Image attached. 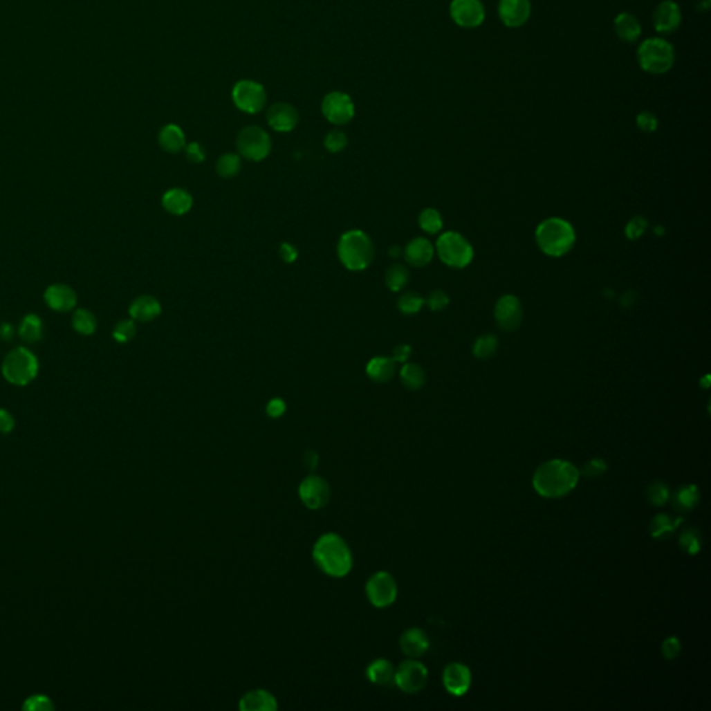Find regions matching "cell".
Returning a JSON list of instances; mask_svg holds the SVG:
<instances>
[{"mask_svg":"<svg viewBox=\"0 0 711 711\" xmlns=\"http://www.w3.org/2000/svg\"><path fill=\"white\" fill-rule=\"evenodd\" d=\"M580 470L566 460H551L538 467L533 474L532 485L538 495L546 499H559L577 486Z\"/></svg>","mask_w":711,"mask_h":711,"instance_id":"1","label":"cell"},{"mask_svg":"<svg viewBox=\"0 0 711 711\" xmlns=\"http://www.w3.org/2000/svg\"><path fill=\"white\" fill-rule=\"evenodd\" d=\"M313 557L320 570L335 578L347 575L353 566L350 548L336 533H325L320 537L314 545Z\"/></svg>","mask_w":711,"mask_h":711,"instance_id":"2","label":"cell"},{"mask_svg":"<svg viewBox=\"0 0 711 711\" xmlns=\"http://www.w3.org/2000/svg\"><path fill=\"white\" fill-rule=\"evenodd\" d=\"M374 255V243L364 231L351 230L339 239L338 256L349 271L366 270L373 263Z\"/></svg>","mask_w":711,"mask_h":711,"instance_id":"3","label":"cell"},{"mask_svg":"<svg viewBox=\"0 0 711 711\" xmlns=\"http://www.w3.org/2000/svg\"><path fill=\"white\" fill-rule=\"evenodd\" d=\"M537 243L545 255L560 257L573 249L575 231L570 223L562 219H548L537 228Z\"/></svg>","mask_w":711,"mask_h":711,"instance_id":"4","label":"cell"},{"mask_svg":"<svg viewBox=\"0 0 711 711\" xmlns=\"http://www.w3.org/2000/svg\"><path fill=\"white\" fill-rule=\"evenodd\" d=\"M39 373V363L37 356L27 347H17L12 350L2 363V374L5 380L16 387H26L31 384Z\"/></svg>","mask_w":711,"mask_h":711,"instance_id":"5","label":"cell"},{"mask_svg":"<svg viewBox=\"0 0 711 711\" xmlns=\"http://www.w3.org/2000/svg\"><path fill=\"white\" fill-rule=\"evenodd\" d=\"M638 62L643 71L649 74H664L671 70L675 62L674 48L661 38H650L640 44Z\"/></svg>","mask_w":711,"mask_h":711,"instance_id":"6","label":"cell"},{"mask_svg":"<svg viewBox=\"0 0 711 711\" xmlns=\"http://www.w3.org/2000/svg\"><path fill=\"white\" fill-rule=\"evenodd\" d=\"M436 250L441 260L453 268L467 267L474 257L470 242L457 232L443 234L436 242Z\"/></svg>","mask_w":711,"mask_h":711,"instance_id":"7","label":"cell"},{"mask_svg":"<svg viewBox=\"0 0 711 711\" xmlns=\"http://www.w3.org/2000/svg\"><path fill=\"white\" fill-rule=\"evenodd\" d=\"M271 138L266 129L257 125H249L239 131L237 136V149L242 157L250 161H261L271 151Z\"/></svg>","mask_w":711,"mask_h":711,"instance_id":"8","label":"cell"},{"mask_svg":"<svg viewBox=\"0 0 711 711\" xmlns=\"http://www.w3.org/2000/svg\"><path fill=\"white\" fill-rule=\"evenodd\" d=\"M232 100L241 111L256 114L264 109L267 93L261 84L252 80H242L232 88Z\"/></svg>","mask_w":711,"mask_h":711,"instance_id":"9","label":"cell"},{"mask_svg":"<svg viewBox=\"0 0 711 711\" xmlns=\"http://www.w3.org/2000/svg\"><path fill=\"white\" fill-rule=\"evenodd\" d=\"M366 593L370 603L376 607H388L396 600L398 584L389 573L380 571L367 581Z\"/></svg>","mask_w":711,"mask_h":711,"instance_id":"10","label":"cell"},{"mask_svg":"<svg viewBox=\"0 0 711 711\" xmlns=\"http://www.w3.org/2000/svg\"><path fill=\"white\" fill-rule=\"evenodd\" d=\"M321 111L331 124L344 125L354 117V103L349 95L333 91L324 96Z\"/></svg>","mask_w":711,"mask_h":711,"instance_id":"11","label":"cell"},{"mask_svg":"<svg viewBox=\"0 0 711 711\" xmlns=\"http://www.w3.org/2000/svg\"><path fill=\"white\" fill-rule=\"evenodd\" d=\"M428 682V670L414 658L403 661L395 670V683L406 693H417L425 687Z\"/></svg>","mask_w":711,"mask_h":711,"instance_id":"12","label":"cell"},{"mask_svg":"<svg viewBox=\"0 0 711 711\" xmlns=\"http://www.w3.org/2000/svg\"><path fill=\"white\" fill-rule=\"evenodd\" d=\"M299 496L307 508L318 510L328 504L331 499V488L324 478L311 475L300 483Z\"/></svg>","mask_w":711,"mask_h":711,"instance_id":"13","label":"cell"},{"mask_svg":"<svg viewBox=\"0 0 711 711\" xmlns=\"http://www.w3.org/2000/svg\"><path fill=\"white\" fill-rule=\"evenodd\" d=\"M453 21L463 28H475L482 24L485 10L479 0H453L450 5Z\"/></svg>","mask_w":711,"mask_h":711,"instance_id":"14","label":"cell"},{"mask_svg":"<svg viewBox=\"0 0 711 711\" xmlns=\"http://www.w3.org/2000/svg\"><path fill=\"white\" fill-rule=\"evenodd\" d=\"M495 318L503 331H515L522 322L521 302L513 295L501 296L495 307Z\"/></svg>","mask_w":711,"mask_h":711,"instance_id":"15","label":"cell"},{"mask_svg":"<svg viewBox=\"0 0 711 711\" xmlns=\"http://www.w3.org/2000/svg\"><path fill=\"white\" fill-rule=\"evenodd\" d=\"M267 122L277 132H290L299 122V113L292 104L278 102L268 109Z\"/></svg>","mask_w":711,"mask_h":711,"instance_id":"16","label":"cell"},{"mask_svg":"<svg viewBox=\"0 0 711 711\" xmlns=\"http://www.w3.org/2000/svg\"><path fill=\"white\" fill-rule=\"evenodd\" d=\"M499 16L503 24L510 28L524 26L530 16L529 0H500Z\"/></svg>","mask_w":711,"mask_h":711,"instance_id":"17","label":"cell"},{"mask_svg":"<svg viewBox=\"0 0 711 711\" xmlns=\"http://www.w3.org/2000/svg\"><path fill=\"white\" fill-rule=\"evenodd\" d=\"M443 685L453 696H463L471 686V671L461 663H452L443 671Z\"/></svg>","mask_w":711,"mask_h":711,"instance_id":"18","label":"cell"},{"mask_svg":"<svg viewBox=\"0 0 711 711\" xmlns=\"http://www.w3.org/2000/svg\"><path fill=\"white\" fill-rule=\"evenodd\" d=\"M45 302L46 304L59 313H66L74 310L78 302L75 290L64 284H53L45 290Z\"/></svg>","mask_w":711,"mask_h":711,"instance_id":"19","label":"cell"},{"mask_svg":"<svg viewBox=\"0 0 711 711\" xmlns=\"http://www.w3.org/2000/svg\"><path fill=\"white\" fill-rule=\"evenodd\" d=\"M681 20L682 16L679 6L675 2H672V0H663V2L656 8L653 15L654 28L661 34L674 33L679 27Z\"/></svg>","mask_w":711,"mask_h":711,"instance_id":"20","label":"cell"},{"mask_svg":"<svg viewBox=\"0 0 711 711\" xmlns=\"http://www.w3.org/2000/svg\"><path fill=\"white\" fill-rule=\"evenodd\" d=\"M161 205L164 210L172 216H184L192 209L194 199L187 190L172 188L163 195Z\"/></svg>","mask_w":711,"mask_h":711,"instance_id":"21","label":"cell"},{"mask_svg":"<svg viewBox=\"0 0 711 711\" xmlns=\"http://www.w3.org/2000/svg\"><path fill=\"white\" fill-rule=\"evenodd\" d=\"M161 314L160 302L151 295L138 296L129 306V315L133 321L149 322Z\"/></svg>","mask_w":711,"mask_h":711,"instance_id":"22","label":"cell"},{"mask_svg":"<svg viewBox=\"0 0 711 711\" xmlns=\"http://www.w3.org/2000/svg\"><path fill=\"white\" fill-rule=\"evenodd\" d=\"M402 652L410 657L417 658L421 657L430 647V639L427 634L420 628H410L405 631L399 640Z\"/></svg>","mask_w":711,"mask_h":711,"instance_id":"23","label":"cell"},{"mask_svg":"<svg viewBox=\"0 0 711 711\" xmlns=\"http://www.w3.org/2000/svg\"><path fill=\"white\" fill-rule=\"evenodd\" d=\"M239 708L243 711H275L278 703L273 693L264 689H255L242 696Z\"/></svg>","mask_w":711,"mask_h":711,"instance_id":"24","label":"cell"},{"mask_svg":"<svg viewBox=\"0 0 711 711\" xmlns=\"http://www.w3.org/2000/svg\"><path fill=\"white\" fill-rule=\"evenodd\" d=\"M434 257V246L425 238L412 239L405 249V259L413 267H424Z\"/></svg>","mask_w":711,"mask_h":711,"instance_id":"25","label":"cell"},{"mask_svg":"<svg viewBox=\"0 0 711 711\" xmlns=\"http://www.w3.org/2000/svg\"><path fill=\"white\" fill-rule=\"evenodd\" d=\"M366 373L369 378L376 384H387L396 374V362L391 358L377 356L371 359L366 367Z\"/></svg>","mask_w":711,"mask_h":711,"instance_id":"26","label":"cell"},{"mask_svg":"<svg viewBox=\"0 0 711 711\" xmlns=\"http://www.w3.org/2000/svg\"><path fill=\"white\" fill-rule=\"evenodd\" d=\"M158 145L167 153H180L187 146L185 133L178 125L167 124L158 132Z\"/></svg>","mask_w":711,"mask_h":711,"instance_id":"27","label":"cell"},{"mask_svg":"<svg viewBox=\"0 0 711 711\" xmlns=\"http://www.w3.org/2000/svg\"><path fill=\"white\" fill-rule=\"evenodd\" d=\"M367 678L376 685H391L395 682V667L389 660L377 658L367 667Z\"/></svg>","mask_w":711,"mask_h":711,"instance_id":"28","label":"cell"},{"mask_svg":"<svg viewBox=\"0 0 711 711\" xmlns=\"http://www.w3.org/2000/svg\"><path fill=\"white\" fill-rule=\"evenodd\" d=\"M614 28L620 39L632 44L635 42L642 33L640 24L638 19L629 13H621L614 20Z\"/></svg>","mask_w":711,"mask_h":711,"instance_id":"29","label":"cell"},{"mask_svg":"<svg viewBox=\"0 0 711 711\" xmlns=\"http://www.w3.org/2000/svg\"><path fill=\"white\" fill-rule=\"evenodd\" d=\"M682 517H671L668 514H657L650 522V533L654 539L671 537L675 529L682 524Z\"/></svg>","mask_w":711,"mask_h":711,"instance_id":"30","label":"cell"},{"mask_svg":"<svg viewBox=\"0 0 711 711\" xmlns=\"http://www.w3.org/2000/svg\"><path fill=\"white\" fill-rule=\"evenodd\" d=\"M700 500V492L696 485H683L672 495L674 507L679 511H690L693 510Z\"/></svg>","mask_w":711,"mask_h":711,"instance_id":"31","label":"cell"},{"mask_svg":"<svg viewBox=\"0 0 711 711\" xmlns=\"http://www.w3.org/2000/svg\"><path fill=\"white\" fill-rule=\"evenodd\" d=\"M19 335L28 343H37L44 336V324L37 314H28L19 326Z\"/></svg>","mask_w":711,"mask_h":711,"instance_id":"32","label":"cell"},{"mask_svg":"<svg viewBox=\"0 0 711 711\" xmlns=\"http://www.w3.org/2000/svg\"><path fill=\"white\" fill-rule=\"evenodd\" d=\"M402 384L410 391H418L425 385V371L414 363H405L400 370Z\"/></svg>","mask_w":711,"mask_h":711,"instance_id":"33","label":"cell"},{"mask_svg":"<svg viewBox=\"0 0 711 711\" xmlns=\"http://www.w3.org/2000/svg\"><path fill=\"white\" fill-rule=\"evenodd\" d=\"M409 279H410L409 270L403 264H399V263L392 264L385 274V284H387L388 289L392 292L403 290L406 288V285L409 284Z\"/></svg>","mask_w":711,"mask_h":711,"instance_id":"34","label":"cell"},{"mask_svg":"<svg viewBox=\"0 0 711 711\" xmlns=\"http://www.w3.org/2000/svg\"><path fill=\"white\" fill-rule=\"evenodd\" d=\"M71 324H73V328L75 332L85 335V336L95 333V331L98 328V320H96L95 314L86 308L75 310Z\"/></svg>","mask_w":711,"mask_h":711,"instance_id":"35","label":"cell"},{"mask_svg":"<svg viewBox=\"0 0 711 711\" xmlns=\"http://www.w3.org/2000/svg\"><path fill=\"white\" fill-rule=\"evenodd\" d=\"M241 168H242L241 157H239V154H235V153H224L223 156H220V158L216 163L217 174L223 178H227V180L237 176L241 172Z\"/></svg>","mask_w":711,"mask_h":711,"instance_id":"36","label":"cell"},{"mask_svg":"<svg viewBox=\"0 0 711 711\" xmlns=\"http://www.w3.org/2000/svg\"><path fill=\"white\" fill-rule=\"evenodd\" d=\"M499 346V342H497V338L492 333H485L479 338H477L474 346H472V351H474V356L477 359H481V360H485V359H489L492 358V356L495 354L496 349Z\"/></svg>","mask_w":711,"mask_h":711,"instance_id":"37","label":"cell"},{"mask_svg":"<svg viewBox=\"0 0 711 711\" xmlns=\"http://www.w3.org/2000/svg\"><path fill=\"white\" fill-rule=\"evenodd\" d=\"M679 548L690 556H694L701 549V535L696 528H687L685 529L678 539Z\"/></svg>","mask_w":711,"mask_h":711,"instance_id":"38","label":"cell"},{"mask_svg":"<svg viewBox=\"0 0 711 711\" xmlns=\"http://www.w3.org/2000/svg\"><path fill=\"white\" fill-rule=\"evenodd\" d=\"M418 224H420L421 230L425 231L427 234H436L443 227L442 216L435 209H425V210H423L420 213V216H418Z\"/></svg>","mask_w":711,"mask_h":711,"instance_id":"39","label":"cell"},{"mask_svg":"<svg viewBox=\"0 0 711 711\" xmlns=\"http://www.w3.org/2000/svg\"><path fill=\"white\" fill-rule=\"evenodd\" d=\"M424 303H425V300L417 292H406L399 297L398 308L400 310V313H403L406 315H412V314L418 313L423 308Z\"/></svg>","mask_w":711,"mask_h":711,"instance_id":"40","label":"cell"},{"mask_svg":"<svg viewBox=\"0 0 711 711\" xmlns=\"http://www.w3.org/2000/svg\"><path fill=\"white\" fill-rule=\"evenodd\" d=\"M646 497L652 506L661 507L670 500V489L664 482L656 481L649 485L646 490Z\"/></svg>","mask_w":711,"mask_h":711,"instance_id":"41","label":"cell"},{"mask_svg":"<svg viewBox=\"0 0 711 711\" xmlns=\"http://www.w3.org/2000/svg\"><path fill=\"white\" fill-rule=\"evenodd\" d=\"M136 335V325L133 320H121L113 329V338L118 343H128Z\"/></svg>","mask_w":711,"mask_h":711,"instance_id":"42","label":"cell"},{"mask_svg":"<svg viewBox=\"0 0 711 711\" xmlns=\"http://www.w3.org/2000/svg\"><path fill=\"white\" fill-rule=\"evenodd\" d=\"M324 146L331 153H339L347 146V136L340 129H332L325 135Z\"/></svg>","mask_w":711,"mask_h":711,"instance_id":"43","label":"cell"},{"mask_svg":"<svg viewBox=\"0 0 711 711\" xmlns=\"http://www.w3.org/2000/svg\"><path fill=\"white\" fill-rule=\"evenodd\" d=\"M23 708L28 711H50L55 708V704L46 694H34L26 700Z\"/></svg>","mask_w":711,"mask_h":711,"instance_id":"44","label":"cell"},{"mask_svg":"<svg viewBox=\"0 0 711 711\" xmlns=\"http://www.w3.org/2000/svg\"><path fill=\"white\" fill-rule=\"evenodd\" d=\"M606 471H607V463L603 459H592L582 465V470L580 471V474L585 475L587 478H598V477H602Z\"/></svg>","mask_w":711,"mask_h":711,"instance_id":"45","label":"cell"},{"mask_svg":"<svg viewBox=\"0 0 711 711\" xmlns=\"http://www.w3.org/2000/svg\"><path fill=\"white\" fill-rule=\"evenodd\" d=\"M647 220L642 216H635L628 224H627V228H625V234L627 237L631 239V241H635V239H639L647 230Z\"/></svg>","mask_w":711,"mask_h":711,"instance_id":"46","label":"cell"},{"mask_svg":"<svg viewBox=\"0 0 711 711\" xmlns=\"http://www.w3.org/2000/svg\"><path fill=\"white\" fill-rule=\"evenodd\" d=\"M636 124L639 127L640 131L643 132H654L658 127V121H657V117L650 113V111H642L638 114L636 117Z\"/></svg>","mask_w":711,"mask_h":711,"instance_id":"47","label":"cell"},{"mask_svg":"<svg viewBox=\"0 0 711 711\" xmlns=\"http://www.w3.org/2000/svg\"><path fill=\"white\" fill-rule=\"evenodd\" d=\"M425 302H427L428 307L432 311H441V310L447 307L449 296L443 290H434V292L430 293V296H428V299Z\"/></svg>","mask_w":711,"mask_h":711,"instance_id":"48","label":"cell"},{"mask_svg":"<svg viewBox=\"0 0 711 711\" xmlns=\"http://www.w3.org/2000/svg\"><path fill=\"white\" fill-rule=\"evenodd\" d=\"M661 653L667 660H672L681 653V640L675 636L667 638L661 645Z\"/></svg>","mask_w":711,"mask_h":711,"instance_id":"49","label":"cell"},{"mask_svg":"<svg viewBox=\"0 0 711 711\" xmlns=\"http://www.w3.org/2000/svg\"><path fill=\"white\" fill-rule=\"evenodd\" d=\"M185 156H187L190 163L199 164V163H202L206 158V151H205V149H203V146L201 143L192 142V143L185 146Z\"/></svg>","mask_w":711,"mask_h":711,"instance_id":"50","label":"cell"},{"mask_svg":"<svg viewBox=\"0 0 711 711\" xmlns=\"http://www.w3.org/2000/svg\"><path fill=\"white\" fill-rule=\"evenodd\" d=\"M266 412H267V414H268L271 418H278V417H281V416L286 412V403H285L282 399H279V398L271 399V400L267 403Z\"/></svg>","mask_w":711,"mask_h":711,"instance_id":"51","label":"cell"},{"mask_svg":"<svg viewBox=\"0 0 711 711\" xmlns=\"http://www.w3.org/2000/svg\"><path fill=\"white\" fill-rule=\"evenodd\" d=\"M297 256H299L297 249L293 245H290L288 242H284L279 245V257L282 261L292 264L297 260Z\"/></svg>","mask_w":711,"mask_h":711,"instance_id":"52","label":"cell"},{"mask_svg":"<svg viewBox=\"0 0 711 711\" xmlns=\"http://www.w3.org/2000/svg\"><path fill=\"white\" fill-rule=\"evenodd\" d=\"M15 417L5 409H0V434H10L15 430Z\"/></svg>","mask_w":711,"mask_h":711,"instance_id":"53","label":"cell"},{"mask_svg":"<svg viewBox=\"0 0 711 711\" xmlns=\"http://www.w3.org/2000/svg\"><path fill=\"white\" fill-rule=\"evenodd\" d=\"M412 356V346L406 344V343H400L398 344L395 349H394V356L392 359L396 362V363H407L409 359Z\"/></svg>","mask_w":711,"mask_h":711,"instance_id":"54","label":"cell"},{"mask_svg":"<svg viewBox=\"0 0 711 711\" xmlns=\"http://www.w3.org/2000/svg\"><path fill=\"white\" fill-rule=\"evenodd\" d=\"M303 461H304V465L308 468V470H314L318 464V454L313 450H308L304 453L303 456Z\"/></svg>","mask_w":711,"mask_h":711,"instance_id":"55","label":"cell"},{"mask_svg":"<svg viewBox=\"0 0 711 711\" xmlns=\"http://www.w3.org/2000/svg\"><path fill=\"white\" fill-rule=\"evenodd\" d=\"M13 336H15V328L12 324L3 322L2 325H0V338H2L3 340H10Z\"/></svg>","mask_w":711,"mask_h":711,"instance_id":"56","label":"cell"},{"mask_svg":"<svg viewBox=\"0 0 711 711\" xmlns=\"http://www.w3.org/2000/svg\"><path fill=\"white\" fill-rule=\"evenodd\" d=\"M636 299H638V293H636V292H627V293H624V295L621 296V300H620V302H621V306H624V307H631V306H634V304H635Z\"/></svg>","mask_w":711,"mask_h":711,"instance_id":"57","label":"cell"},{"mask_svg":"<svg viewBox=\"0 0 711 711\" xmlns=\"http://www.w3.org/2000/svg\"><path fill=\"white\" fill-rule=\"evenodd\" d=\"M400 255H402V249H400L399 246H392V248L389 249V256H391V257L398 259Z\"/></svg>","mask_w":711,"mask_h":711,"instance_id":"58","label":"cell"}]
</instances>
